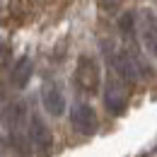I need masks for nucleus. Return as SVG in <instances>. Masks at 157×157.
I'll return each mask as SVG.
<instances>
[{"label": "nucleus", "mask_w": 157, "mask_h": 157, "mask_svg": "<svg viewBox=\"0 0 157 157\" xmlns=\"http://www.w3.org/2000/svg\"><path fill=\"white\" fill-rule=\"evenodd\" d=\"M7 136L15 147V152L20 157L29 155V116H27V104L24 101H15L7 111Z\"/></svg>", "instance_id": "f257e3e1"}, {"label": "nucleus", "mask_w": 157, "mask_h": 157, "mask_svg": "<svg viewBox=\"0 0 157 157\" xmlns=\"http://www.w3.org/2000/svg\"><path fill=\"white\" fill-rule=\"evenodd\" d=\"M104 106L111 116H121L128 109V82L121 78L118 73L111 70L106 78V90H104Z\"/></svg>", "instance_id": "f03ea898"}, {"label": "nucleus", "mask_w": 157, "mask_h": 157, "mask_svg": "<svg viewBox=\"0 0 157 157\" xmlns=\"http://www.w3.org/2000/svg\"><path fill=\"white\" fill-rule=\"evenodd\" d=\"M75 82L85 94H97L99 87H101V70H99V63L92 56L82 53L75 63Z\"/></svg>", "instance_id": "7ed1b4c3"}, {"label": "nucleus", "mask_w": 157, "mask_h": 157, "mask_svg": "<svg viewBox=\"0 0 157 157\" xmlns=\"http://www.w3.org/2000/svg\"><path fill=\"white\" fill-rule=\"evenodd\" d=\"M138 34H140V44L147 51V56L157 58V12L150 7L138 10Z\"/></svg>", "instance_id": "20e7f679"}, {"label": "nucleus", "mask_w": 157, "mask_h": 157, "mask_svg": "<svg viewBox=\"0 0 157 157\" xmlns=\"http://www.w3.org/2000/svg\"><path fill=\"white\" fill-rule=\"evenodd\" d=\"M29 140H32V145L36 147V152L41 157H48V152L53 150V133L39 114L29 116Z\"/></svg>", "instance_id": "39448f33"}, {"label": "nucleus", "mask_w": 157, "mask_h": 157, "mask_svg": "<svg viewBox=\"0 0 157 157\" xmlns=\"http://www.w3.org/2000/svg\"><path fill=\"white\" fill-rule=\"evenodd\" d=\"M41 104H44L46 114H51V116H56V118L65 114V92H63L60 82L46 80L41 85Z\"/></svg>", "instance_id": "423d86ee"}, {"label": "nucleus", "mask_w": 157, "mask_h": 157, "mask_svg": "<svg viewBox=\"0 0 157 157\" xmlns=\"http://www.w3.org/2000/svg\"><path fill=\"white\" fill-rule=\"evenodd\" d=\"M70 123H73V128L80 136H94L99 128L97 111L90 104H75L73 111H70Z\"/></svg>", "instance_id": "0eeeda50"}, {"label": "nucleus", "mask_w": 157, "mask_h": 157, "mask_svg": "<svg viewBox=\"0 0 157 157\" xmlns=\"http://www.w3.org/2000/svg\"><path fill=\"white\" fill-rule=\"evenodd\" d=\"M32 73H34L32 58H29V56H20V58L15 60L12 70H10V85H12L15 90H24V87L29 85V80H32Z\"/></svg>", "instance_id": "6e6552de"}]
</instances>
